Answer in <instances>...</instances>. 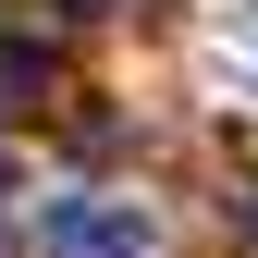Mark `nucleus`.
I'll use <instances>...</instances> for the list:
<instances>
[{
	"label": "nucleus",
	"instance_id": "nucleus-2",
	"mask_svg": "<svg viewBox=\"0 0 258 258\" xmlns=\"http://www.w3.org/2000/svg\"><path fill=\"white\" fill-rule=\"evenodd\" d=\"M246 234H258V197H246Z\"/></svg>",
	"mask_w": 258,
	"mask_h": 258
},
{
	"label": "nucleus",
	"instance_id": "nucleus-1",
	"mask_svg": "<svg viewBox=\"0 0 258 258\" xmlns=\"http://www.w3.org/2000/svg\"><path fill=\"white\" fill-rule=\"evenodd\" d=\"M49 258H148V221L111 197H61L49 209Z\"/></svg>",
	"mask_w": 258,
	"mask_h": 258
}]
</instances>
